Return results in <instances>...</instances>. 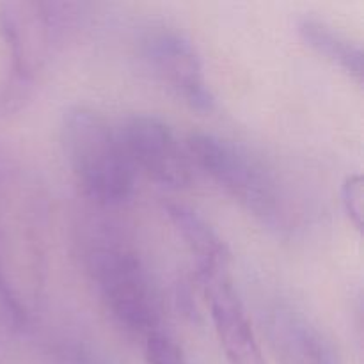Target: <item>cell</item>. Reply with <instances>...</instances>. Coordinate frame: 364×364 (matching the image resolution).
<instances>
[{
	"instance_id": "8fae6325",
	"label": "cell",
	"mask_w": 364,
	"mask_h": 364,
	"mask_svg": "<svg viewBox=\"0 0 364 364\" xmlns=\"http://www.w3.org/2000/svg\"><path fill=\"white\" fill-rule=\"evenodd\" d=\"M341 203L348 219L358 231H363V206H364V185L361 174H350L341 185Z\"/></svg>"
},
{
	"instance_id": "30bf717a",
	"label": "cell",
	"mask_w": 364,
	"mask_h": 364,
	"mask_svg": "<svg viewBox=\"0 0 364 364\" xmlns=\"http://www.w3.org/2000/svg\"><path fill=\"white\" fill-rule=\"evenodd\" d=\"M144 355L148 364H191L176 341L160 329L144 338Z\"/></svg>"
},
{
	"instance_id": "277c9868",
	"label": "cell",
	"mask_w": 364,
	"mask_h": 364,
	"mask_svg": "<svg viewBox=\"0 0 364 364\" xmlns=\"http://www.w3.org/2000/svg\"><path fill=\"white\" fill-rule=\"evenodd\" d=\"M141 53L159 84L198 112L215 107L205 68L191 39L169 27H151L142 34Z\"/></svg>"
},
{
	"instance_id": "8992f818",
	"label": "cell",
	"mask_w": 364,
	"mask_h": 364,
	"mask_svg": "<svg viewBox=\"0 0 364 364\" xmlns=\"http://www.w3.org/2000/svg\"><path fill=\"white\" fill-rule=\"evenodd\" d=\"M265 331L279 364H340L329 338L294 306H272L265 316Z\"/></svg>"
},
{
	"instance_id": "5b68a950",
	"label": "cell",
	"mask_w": 364,
	"mask_h": 364,
	"mask_svg": "<svg viewBox=\"0 0 364 364\" xmlns=\"http://www.w3.org/2000/svg\"><path fill=\"white\" fill-rule=\"evenodd\" d=\"M117 132L135 173H142L167 188H183L191 183L194 166L187 144L166 121L134 114L121 123Z\"/></svg>"
},
{
	"instance_id": "3957f363",
	"label": "cell",
	"mask_w": 364,
	"mask_h": 364,
	"mask_svg": "<svg viewBox=\"0 0 364 364\" xmlns=\"http://www.w3.org/2000/svg\"><path fill=\"white\" fill-rule=\"evenodd\" d=\"M89 272L103 304L128 333L146 338L160 329V302L144 263L127 245L98 242L89 251Z\"/></svg>"
},
{
	"instance_id": "9c48e42d",
	"label": "cell",
	"mask_w": 364,
	"mask_h": 364,
	"mask_svg": "<svg viewBox=\"0 0 364 364\" xmlns=\"http://www.w3.org/2000/svg\"><path fill=\"white\" fill-rule=\"evenodd\" d=\"M297 31L301 38L320 53L329 63L340 68L341 71L354 78L358 84H363L364 75V55L359 43L348 38L336 27L327 21L313 16H302L297 20Z\"/></svg>"
},
{
	"instance_id": "6da1fadb",
	"label": "cell",
	"mask_w": 364,
	"mask_h": 364,
	"mask_svg": "<svg viewBox=\"0 0 364 364\" xmlns=\"http://www.w3.org/2000/svg\"><path fill=\"white\" fill-rule=\"evenodd\" d=\"M64 153L78 183L95 201L119 205L135 187V169L117 128L87 107H71L63 117Z\"/></svg>"
},
{
	"instance_id": "ba28073f",
	"label": "cell",
	"mask_w": 364,
	"mask_h": 364,
	"mask_svg": "<svg viewBox=\"0 0 364 364\" xmlns=\"http://www.w3.org/2000/svg\"><path fill=\"white\" fill-rule=\"evenodd\" d=\"M167 215L194 258L199 279L205 287L224 277H230L228 276L230 252L223 238L210 226L205 217L199 215L196 210L178 205V203L167 205Z\"/></svg>"
},
{
	"instance_id": "7a4b0ae2",
	"label": "cell",
	"mask_w": 364,
	"mask_h": 364,
	"mask_svg": "<svg viewBox=\"0 0 364 364\" xmlns=\"http://www.w3.org/2000/svg\"><path fill=\"white\" fill-rule=\"evenodd\" d=\"M192 166L201 169L244 210L269 226H279L284 203L272 171L251 149L231 139L196 132L185 141Z\"/></svg>"
},
{
	"instance_id": "52a82bcc",
	"label": "cell",
	"mask_w": 364,
	"mask_h": 364,
	"mask_svg": "<svg viewBox=\"0 0 364 364\" xmlns=\"http://www.w3.org/2000/svg\"><path fill=\"white\" fill-rule=\"evenodd\" d=\"M210 315L228 364H265L262 347L230 277L206 284Z\"/></svg>"
}]
</instances>
